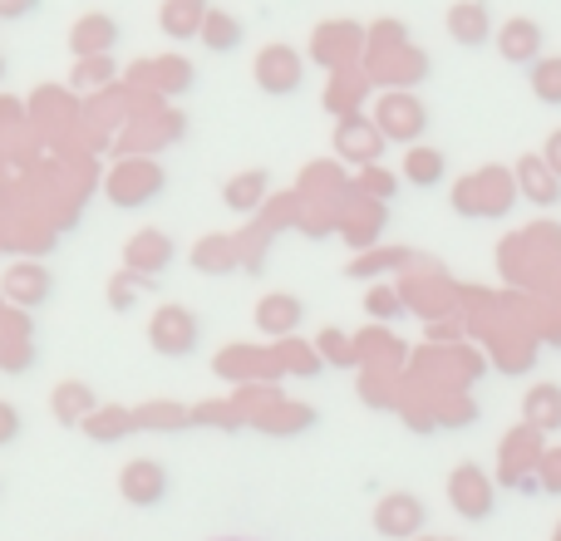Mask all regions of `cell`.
<instances>
[{"label": "cell", "mask_w": 561, "mask_h": 541, "mask_svg": "<svg viewBox=\"0 0 561 541\" xmlns=\"http://www.w3.org/2000/svg\"><path fill=\"white\" fill-rule=\"evenodd\" d=\"M207 15H213V5L207 0H163V35L168 39H197L207 25Z\"/></svg>", "instance_id": "cell-8"}, {"label": "cell", "mask_w": 561, "mask_h": 541, "mask_svg": "<svg viewBox=\"0 0 561 541\" xmlns=\"http://www.w3.org/2000/svg\"><path fill=\"white\" fill-rule=\"evenodd\" d=\"M252 74L272 99H290L300 84H306V59H300L290 45H266L262 55H256Z\"/></svg>", "instance_id": "cell-1"}, {"label": "cell", "mask_w": 561, "mask_h": 541, "mask_svg": "<svg viewBox=\"0 0 561 541\" xmlns=\"http://www.w3.org/2000/svg\"><path fill=\"white\" fill-rule=\"evenodd\" d=\"M134 424V418H124V414H114V418H99V424H89V434L99 438V444H118L114 434H124V428Z\"/></svg>", "instance_id": "cell-19"}, {"label": "cell", "mask_w": 561, "mask_h": 541, "mask_svg": "<svg viewBox=\"0 0 561 541\" xmlns=\"http://www.w3.org/2000/svg\"><path fill=\"white\" fill-rule=\"evenodd\" d=\"M517 187H523V197L527 203H537V207H557L561 203V177L552 173V163L537 158V153L517 163Z\"/></svg>", "instance_id": "cell-7"}, {"label": "cell", "mask_w": 561, "mask_h": 541, "mask_svg": "<svg viewBox=\"0 0 561 541\" xmlns=\"http://www.w3.org/2000/svg\"><path fill=\"white\" fill-rule=\"evenodd\" d=\"M454 507H458L463 517H473V522H483V517L493 513V497H488V483H483V473H478L473 463L458 468V473H454Z\"/></svg>", "instance_id": "cell-10"}, {"label": "cell", "mask_w": 561, "mask_h": 541, "mask_svg": "<svg viewBox=\"0 0 561 541\" xmlns=\"http://www.w3.org/2000/svg\"><path fill=\"white\" fill-rule=\"evenodd\" d=\"M217 541H252V537H217Z\"/></svg>", "instance_id": "cell-23"}, {"label": "cell", "mask_w": 561, "mask_h": 541, "mask_svg": "<svg viewBox=\"0 0 561 541\" xmlns=\"http://www.w3.org/2000/svg\"><path fill=\"white\" fill-rule=\"evenodd\" d=\"M222 197H227V207H232V212H256V207H262V197H266V173L232 177V183L222 187Z\"/></svg>", "instance_id": "cell-15"}, {"label": "cell", "mask_w": 561, "mask_h": 541, "mask_svg": "<svg viewBox=\"0 0 561 541\" xmlns=\"http://www.w3.org/2000/svg\"><path fill=\"white\" fill-rule=\"evenodd\" d=\"M84 399H89V389H84V384H59V389H55V408H59V418H65V424H69V418H79L75 408H84Z\"/></svg>", "instance_id": "cell-18"}, {"label": "cell", "mask_w": 561, "mask_h": 541, "mask_svg": "<svg viewBox=\"0 0 561 541\" xmlns=\"http://www.w3.org/2000/svg\"><path fill=\"white\" fill-rule=\"evenodd\" d=\"M300 320V300L296 296H266L262 306H256V325L266 330V335H290Z\"/></svg>", "instance_id": "cell-13"}, {"label": "cell", "mask_w": 561, "mask_h": 541, "mask_svg": "<svg viewBox=\"0 0 561 541\" xmlns=\"http://www.w3.org/2000/svg\"><path fill=\"white\" fill-rule=\"evenodd\" d=\"M527 79H533V94L542 99V104L561 108V55H547V59H537V65L527 69Z\"/></svg>", "instance_id": "cell-16"}, {"label": "cell", "mask_w": 561, "mask_h": 541, "mask_svg": "<svg viewBox=\"0 0 561 541\" xmlns=\"http://www.w3.org/2000/svg\"><path fill=\"white\" fill-rule=\"evenodd\" d=\"M497 55H503L507 65L533 69L537 59H542V25H537V20H527V15L503 20V30H497Z\"/></svg>", "instance_id": "cell-4"}, {"label": "cell", "mask_w": 561, "mask_h": 541, "mask_svg": "<svg viewBox=\"0 0 561 541\" xmlns=\"http://www.w3.org/2000/svg\"><path fill=\"white\" fill-rule=\"evenodd\" d=\"M15 438H20V414L5 404V399H0V448H10Z\"/></svg>", "instance_id": "cell-20"}, {"label": "cell", "mask_w": 561, "mask_h": 541, "mask_svg": "<svg viewBox=\"0 0 561 541\" xmlns=\"http://www.w3.org/2000/svg\"><path fill=\"white\" fill-rule=\"evenodd\" d=\"M424 522H428V513H424L419 497H389V503L379 507V517H375V527L385 537H414Z\"/></svg>", "instance_id": "cell-9"}, {"label": "cell", "mask_w": 561, "mask_h": 541, "mask_svg": "<svg viewBox=\"0 0 561 541\" xmlns=\"http://www.w3.org/2000/svg\"><path fill=\"white\" fill-rule=\"evenodd\" d=\"M69 45H75V55H84V59L108 55V49L118 45V25L108 15H84L75 25V35H69Z\"/></svg>", "instance_id": "cell-11"}, {"label": "cell", "mask_w": 561, "mask_h": 541, "mask_svg": "<svg viewBox=\"0 0 561 541\" xmlns=\"http://www.w3.org/2000/svg\"><path fill=\"white\" fill-rule=\"evenodd\" d=\"M39 0H0V20H20V15H30Z\"/></svg>", "instance_id": "cell-21"}, {"label": "cell", "mask_w": 561, "mask_h": 541, "mask_svg": "<svg viewBox=\"0 0 561 541\" xmlns=\"http://www.w3.org/2000/svg\"><path fill=\"white\" fill-rule=\"evenodd\" d=\"M197 335H203V325H197V315L193 310H183V306L158 310L153 330H148V339H153L158 355H193Z\"/></svg>", "instance_id": "cell-2"}, {"label": "cell", "mask_w": 561, "mask_h": 541, "mask_svg": "<svg viewBox=\"0 0 561 541\" xmlns=\"http://www.w3.org/2000/svg\"><path fill=\"white\" fill-rule=\"evenodd\" d=\"M203 39L207 49H213V55H232L237 45H242L247 39V25L237 15H227V10H213V15H207V25H203Z\"/></svg>", "instance_id": "cell-12"}, {"label": "cell", "mask_w": 561, "mask_h": 541, "mask_svg": "<svg viewBox=\"0 0 561 541\" xmlns=\"http://www.w3.org/2000/svg\"><path fill=\"white\" fill-rule=\"evenodd\" d=\"M448 35L463 49H483L488 39H497L488 0H458V5H448Z\"/></svg>", "instance_id": "cell-3"}, {"label": "cell", "mask_w": 561, "mask_h": 541, "mask_svg": "<svg viewBox=\"0 0 561 541\" xmlns=\"http://www.w3.org/2000/svg\"><path fill=\"white\" fill-rule=\"evenodd\" d=\"M379 128H385L389 138H399V143H409V138H419L428 128V114L419 108V99L409 94H394L379 104Z\"/></svg>", "instance_id": "cell-6"}, {"label": "cell", "mask_w": 561, "mask_h": 541, "mask_svg": "<svg viewBox=\"0 0 561 541\" xmlns=\"http://www.w3.org/2000/svg\"><path fill=\"white\" fill-rule=\"evenodd\" d=\"M124 497L134 507H158L168 497V468L153 463V458H134L124 468Z\"/></svg>", "instance_id": "cell-5"}, {"label": "cell", "mask_w": 561, "mask_h": 541, "mask_svg": "<svg viewBox=\"0 0 561 541\" xmlns=\"http://www.w3.org/2000/svg\"><path fill=\"white\" fill-rule=\"evenodd\" d=\"M542 158H547V163H552V173L561 177V128H557V134H552V138H547V148H542Z\"/></svg>", "instance_id": "cell-22"}, {"label": "cell", "mask_w": 561, "mask_h": 541, "mask_svg": "<svg viewBox=\"0 0 561 541\" xmlns=\"http://www.w3.org/2000/svg\"><path fill=\"white\" fill-rule=\"evenodd\" d=\"M444 173H448V163H444V153H438V148H409L404 177L414 187H438V183H444Z\"/></svg>", "instance_id": "cell-14"}, {"label": "cell", "mask_w": 561, "mask_h": 541, "mask_svg": "<svg viewBox=\"0 0 561 541\" xmlns=\"http://www.w3.org/2000/svg\"><path fill=\"white\" fill-rule=\"evenodd\" d=\"M128 262H134V266H153V270H163L168 262H173V246H168V237L144 232V237H134V246H128Z\"/></svg>", "instance_id": "cell-17"}]
</instances>
